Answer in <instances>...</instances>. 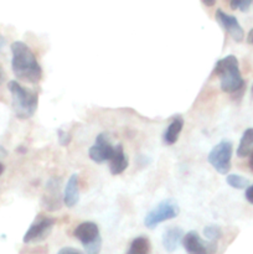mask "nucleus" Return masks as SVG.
Here are the masks:
<instances>
[{
	"label": "nucleus",
	"mask_w": 253,
	"mask_h": 254,
	"mask_svg": "<svg viewBox=\"0 0 253 254\" xmlns=\"http://www.w3.org/2000/svg\"><path fill=\"white\" fill-rule=\"evenodd\" d=\"M57 135H59V141L62 146L68 145L69 141H71V136H69V134L67 133V131H63L60 129V130L57 131Z\"/></svg>",
	"instance_id": "412c9836"
},
{
	"label": "nucleus",
	"mask_w": 253,
	"mask_h": 254,
	"mask_svg": "<svg viewBox=\"0 0 253 254\" xmlns=\"http://www.w3.org/2000/svg\"><path fill=\"white\" fill-rule=\"evenodd\" d=\"M4 81H5V74H4V71H2L1 66H0V86H1Z\"/></svg>",
	"instance_id": "b1692460"
},
{
	"label": "nucleus",
	"mask_w": 253,
	"mask_h": 254,
	"mask_svg": "<svg viewBox=\"0 0 253 254\" xmlns=\"http://www.w3.org/2000/svg\"><path fill=\"white\" fill-rule=\"evenodd\" d=\"M233 145L230 140H222L213 146L208 154V163L221 175H226L231 170V159H232Z\"/></svg>",
	"instance_id": "423d86ee"
},
{
	"label": "nucleus",
	"mask_w": 253,
	"mask_h": 254,
	"mask_svg": "<svg viewBox=\"0 0 253 254\" xmlns=\"http://www.w3.org/2000/svg\"><path fill=\"white\" fill-rule=\"evenodd\" d=\"M203 236H205V238L208 242L216 243L220 240L221 236H222V232H221V228L218 226L210 225L203 228Z\"/></svg>",
	"instance_id": "a211bd4d"
},
{
	"label": "nucleus",
	"mask_w": 253,
	"mask_h": 254,
	"mask_svg": "<svg viewBox=\"0 0 253 254\" xmlns=\"http://www.w3.org/2000/svg\"><path fill=\"white\" fill-rule=\"evenodd\" d=\"M7 88L12 97V109L15 116L20 119L31 118L39 104V96L36 92L25 88L16 81H10Z\"/></svg>",
	"instance_id": "7ed1b4c3"
},
{
	"label": "nucleus",
	"mask_w": 253,
	"mask_h": 254,
	"mask_svg": "<svg viewBox=\"0 0 253 254\" xmlns=\"http://www.w3.org/2000/svg\"><path fill=\"white\" fill-rule=\"evenodd\" d=\"M5 42H6V41H5V37L0 35V50H1L2 47L5 46Z\"/></svg>",
	"instance_id": "bb28decb"
},
{
	"label": "nucleus",
	"mask_w": 253,
	"mask_h": 254,
	"mask_svg": "<svg viewBox=\"0 0 253 254\" xmlns=\"http://www.w3.org/2000/svg\"><path fill=\"white\" fill-rule=\"evenodd\" d=\"M226 181H227L228 185L233 189H237V190H241V189H245L248 186V180L243 176L236 175V174H231L226 178Z\"/></svg>",
	"instance_id": "6ab92c4d"
},
{
	"label": "nucleus",
	"mask_w": 253,
	"mask_h": 254,
	"mask_svg": "<svg viewBox=\"0 0 253 254\" xmlns=\"http://www.w3.org/2000/svg\"><path fill=\"white\" fill-rule=\"evenodd\" d=\"M247 40H248V42H250V44H252V45H253V29L251 30L250 34H248Z\"/></svg>",
	"instance_id": "a878e982"
},
{
	"label": "nucleus",
	"mask_w": 253,
	"mask_h": 254,
	"mask_svg": "<svg viewBox=\"0 0 253 254\" xmlns=\"http://www.w3.org/2000/svg\"><path fill=\"white\" fill-rule=\"evenodd\" d=\"M128 168V159L124 154V149L122 144L114 146V151L112 158L109 159V170L112 175H121Z\"/></svg>",
	"instance_id": "f8f14e48"
},
{
	"label": "nucleus",
	"mask_w": 253,
	"mask_h": 254,
	"mask_svg": "<svg viewBox=\"0 0 253 254\" xmlns=\"http://www.w3.org/2000/svg\"><path fill=\"white\" fill-rule=\"evenodd\" d=\"M184 238V232L179 227H170L164 232L163 235V246L166 252L173 253L179 247L180 242Z\"/></svg>",
	"instance_id": "ddd939ff"
},
{
	"label": "nucleus",
	"mask_w": 253,
	"mask_h": 254,
	"mask_svg": "<svg viewBox=\"0 0 253 254\" xmlns=\"http://www.w3.org/2000/svg\"><path fill=\"white\" fill-rule=\"evenodd\" d=\"M248 165H250V169L253 171V150L252 153L250 154V161H248Z\"/></svg>",
	"instance_id": "393cba45"
},
{
	"label": "nucleus",
	"mask_w": 253,
	"mask_h": 254,
	"mask_svg": "<svg viewBox=\"0 0 253 254\" xmlns=\"http://www.w3.org/2000/svg\"><path fill=\"white\" fill-rule=\"evenodd\" d=\"M79 192H78V175L73 174L67 181L66 189L63 193V203L67 207H73L78 202Z\"/></svg>",
	"instance_id": "4468645a"
},
{
	"label": "nucleus",
	"mask_w": 253,
	"mask_h": 254,
	"mask_svg": "<svg viewBox=\"0 0 253 254\" xmlns=\"http://www.w3.org/2000/svg\"><path fill=\"white\" fill-rule=\"evenodd\" d=\"M215 16L216 20L222 25L223 29L231 35V37H232L235 41H242L243 37H245V32H243L242 26H241L240 22H238V20L236 19L235 16H232V15L230 14H226V12L221 9L216 10Z\"/></svg>",
	"instance_id": "9d476101"
},
{
	"label": "nucleus",
	"mask_w": 253,
	"mask_h": 254,
	"mask_svg": "<svg viewBox=\"0 0 253 254\" xmlns=\"http://www.w3.org/2000/svg\"><path fill=\"white\" fill-rule=\"evenodd\" d=\"M151 246L146 237H136L130 243L126 254H150Z\"/></svg>",
	"instance_id": "f3484780"
},
{
	"label": "nucleus",
	"mask_w": 253,
	"mask_h": 254,
	"mask_svg": "<svg viewBox=\"0 0 253 254\" xmlns=\"http://www.w3.org/2000/svg\"><path fill=\"white\" fill-rule=\"evenodd\" d=\"M57 254H81V252L74 250V248L72 247H64V248H61V250L57 252Z\"/></svg>",
	"instance_id": "4be33fe9"
},
{
	"label": "nucleus",
	"mask_w": 253,
	"mask_h": 254,
	"mask_svg": "<svg viewBox=\"0 0 253 254\" xmlns=\"http://www.w3.org/2000/svg\"><path fill=\"white\" fill-rule=\"evenodd\" d=\"M183 246L188 254H213L217 251L216 243H205L195 231H191L184 236Z\"/></svg>",
	"instance_id": "6e6552de"
},
{
	"label": "nucleus",
	"mask_w": 253,
	"mask_h": 254,
	"mask_svg": "<svg viewBox=\"0 0 253 254\" xmlns=\"http://www.w3.org/2000/svg\"><path fill=\"white\" fill-rule=\"evenodd\" d=\"M203 5H206V6H212V5H215V1H212V2L203 1Z\"/></svg>",
	"instance_id": "cd10ccee"
},
{
	"label": "nucleus",
	"mask_w": 253,
	"mask_h": 254,
	"mask_svg": "<svg viewBox=\"0 0 253 254\" xmlns=\"http://www.w3.org/2000/svg\"><path fill=\"white\" fill-rule=\"evenodd\" d=\"M184 128V119L183 117L178 116L171 121V123L169 124L168 128H166L165 133H164L163 140L165 145H173L178 141L179 135H180L181 130Z\"/></svg>",
	"instance_id": "2eb2a0df"
},
{
	"label": "nucleus",
	"mask_w": 253,
	"mask_h": 254,
	"mask_svg": "<svg viewBox=\"0 0 253 254\" xmlns=\"http://www.w3.org/2000/svg\"><path fill=\"white\" fill-rule=\"evenodd\" d=\"M56 221L54 217L39 215L24 236V243H34L44 241L51 233Z\"/></svg>",
	"instance_id": "0eeeda50"
},
{
	"label": "nucleus",
	"mask_w": 253,
	"mask_h": 254,
	"mask_svg": "<svg viewBox=\"0 0 253 254\" xmlns=\"http://www.w3.org/2000/svg\"><path fill=\"white\" fill-rule=\"evenodd\" d=\"M253 150V128L246 129L237 148L238 158H247Z\"/></svg>",
	"instance_id": "dca6fc26"
},
{
	"label": "nucleus",
	"mask_w": 253,
	"mask_h": 254,
	"mask_svg": "<svg viewBox=\"0 0 253 254\" xmlns=\"http://www.w3.org/2000/svg\"><path fill=\"white\" fill-rule=\"evenodd\" d=\"M245 196H246V200H247L248 202L252 203V205H253V185L248 186L247 190H246Z\"/></svg>",
	"instance_id": "5701e85b"
},
{
	"label": "nucleus",
	"mask_w": 253,
	"mask_h": 254,
	"mask_svg": "<svg viewBox=\"0 0 253 254\" xmlns=\"http://www.w3.org/2000/svg\"><path fill=\"white\" fill-rule=\"evenodd\" d=\"M114 151V146L109 141L108 135L104 133L99 134L96 138V143L89 148V158L97 164L106 163L109 161Z\"/></svg>",
	"instance_id": "1a4fd4ad"
},
{
	"label": "nucleus",
	"mask_w": 253,
	"mask_h": 254,
	"mask_svg": "<svg viewBox=\"0 0 253 254\" xmlns=\"http://www.w3.org/2000/svg\"><path fill=\"white\" fill-rule=\"evenodd\" d=\"M251 93H252V97H253V84H252V88H251Z\"/></svg>",
	"instance_id": "c756f323"
},
{
	"label": "nucleus",
	"mask_w": 253,
	"mask_h": 254,
	"mask_svg": "<svg viewBox=\"0 0 253 254\" xmlns=\"http://www.w3.org/2000/svg\"><path fill=\"white\" fill-rule=\"evenodd\" d=\"M251 4H252V2H251L250 0H238V1H231L230 6L232 7L233 10L240 9L241 11H247L248 7L251 6Z\"/></svg>",
	"instance_id": "aec40b11"
},
{
	"label": "nucleus",
	"mask_w": 253,
	"mask_h": 254,
	"mask_svg": "<svg viewBox=\"0 0 253 254\" xmlns=\"http://www.w3.org/2000/svg\"><path fill=\"white\" fill-rule=\"evenodd\" d=\"M73 236L83 245L87 254H98L102 238L98 226L94 222H82L73 231Z\"/></svg>",
	"instance_id": "20e7f679"
},
{
	"label": "nucleus",
	"mask_w": 253,
	"mask_h": 254,
	"mask_svg": "<svg viewBox=\"0 0 253 254\" xmlns=\"http://www.w3.org/2000/svg\"><path fill=\"white\" fill-rule=\"evenodd\" d=\"M213 73L220 78L221 89L226 93H237L245 87L237 57L233 55L223 57L216 62Z\"/></svg>",
	"instance_id": "f03ea898"
},
{
	"label": "nucleus",
	"mask_w": 253,
	"mask_h": 254,
	"mask_svg": "<svg viewBox=\"0 0 253 254\" xmlns=\"http://www.w3.org/2000/svg\"><path fill=\"white\" fill-rule=\"evenodd\" d=\"M11 67L16 78L27 83H39L42 69L31 49L24 42L15 41L11 44Z\"/></svg>",
	"instance_id": "f257e3e1"
},
{
	"label": "nucleus",
	"mask_w": 253,
	"mask_h": 254,
	"mask_svg": "<svg viewBox=\"0 0 253 254\" xmlns=\"http://www.w3.org/2000/svg\"><path fill=\"white\" fill-rule=\"evenodd\" d=\"M60 179L52 178L47 181L46 190L44 193V206L46 210L56 211L61 207V192H60Z\"/></svg>",
	"instance_id": "9b49d317"
},
{
	"label": "nucleus",
	"mask_w": 253,
	"mask_h": 254,
	"mask_svg": "<svg viewBox=\"0 0 253 254\" xmlns=\"http://www.w3.org/2000/svg\"><path fill=\"white\" fill-rule=\"evenodd\" d=\"M179 212H180V208H179L178 203L171 198H168V200L161 201L158 206H155L145 216L144 225L148 228H154L160 223L165 222V221L175 218L179 215Z\"/></svg>",
	"instance_id": "39448f33"
},
{
	"label": "nucleus",
	"mask_w": 253,
	"mask_h": 254,
	"mask_svg": "<svg viewBox=\"0 0 253 254\" xmlns=\"http://www.w3.org/2000/svg\"><path fill=\"white\" fill-rule=\"evenodd\" d=\"M2 173H4V165H2V164L0 163V175H1Z\"/></svg>",
	"instance_id": "c85d7f7f"
}]
</instances>
